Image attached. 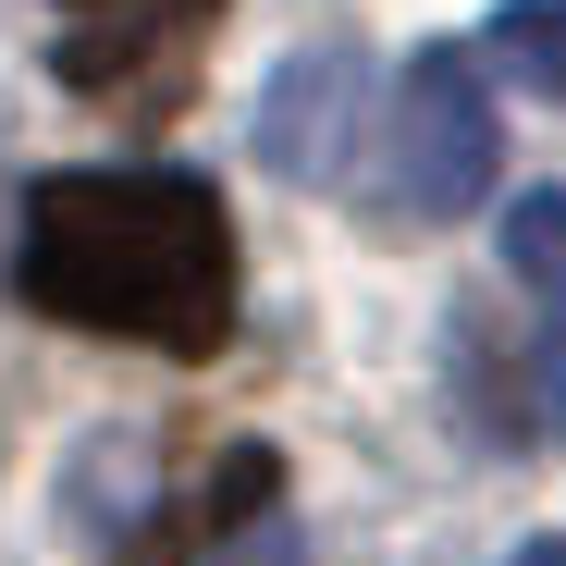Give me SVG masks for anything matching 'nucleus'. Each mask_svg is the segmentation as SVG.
<instances>
[{"instance_id":"6e6552de","label":"nucleus","mask_w":566,"mask_h":566,"mask_svg":"<svg viewBox=\"0 0 566 566\" xmlns=\"http://www.w3.org/2000/svg\"><path fill=\"white\" fill-rule=\"evenodd\" d=\"M210 566H308V542L283 530V517H247L234 542H210Z\"/></svg>"},{"instance_id":"f03ea898","label":"nucleus","mask_w":566,"mask_h":566,"mask_svg":"<svg viewBox=\"0 0 566 566\" xmlns=\"http://www.w3.org/2000/svg\"><path fill=\"white\" fill-rule=\"evenodd\" d=\"M493 160H505V124H493L481 62H468V50H419L407 86H395V124H382V185H395V210L455 222V210L493 185Z\"/></svg>"},{"instance_id":"1a4fd4ad","label":"nucleus","mask_w":566,"mask_h":566,"mask_svg":"<svg viewBox=\"0 0 566 566\" xmlns=\"http://www.w3.org/2000/svg\"><path fill=\"white\" fill-rule=\"evenodd\" d=\"M517 566H566V542H530V554H517Z\"/></svg>"},{"instance_id":"20e7f679","label":"nucleus","mask_w":566,"mask_h":566,"mask_svg":"<svg viewBox=\"0 0 566 566\" xmlns=\"http://www.w3.org/2000/svg\"><path fill=\"white\" fill-rule=\"evenodd\" d=\"M271 493H283L271 443H222L185 493H160V505L124 530V566H185V554H210V542H234L247 517H271Z\"/></svg>"},{"instance_id":"0eeeda50","label":"nucleus","mask_w":566,"mask_h":566,"mask_svg":"<svg viewBox=\"0 0 566 566\" xmlns=\"http://www.w3.org/2000/svg\"><path fill=\"white\" fill-rule=\"evenodd\" d=\"M493 62H517L542 99H566V0H505L493 13Z\"/></svg>"},{"instance_id":"7ed1b4c3","label":"nucleus","mask_w":566,"mask_h":566,"mask_svg":"<svg viewBox=\"0 0 566 566\" xmlns=\"http://www.w3.org/2000/svg\"><path fill=\"white\" fill-rule=\"evenodd\" d=\"M210 13L222 0H99L50 62H62V86H86L112 112H160V99H185V62H198Z\"/></svg>"},{"instance_id":"423d86ee","label":"nucleus","mask_w":566,"mask_h":566,"mask_svg":"<svg viewBox=\"0 0 566 566\" xmlns=\"http://www.w3.org/2000/svg\"><path fill=\"white\" fill-rule=\"evenodd\" d=\"M505 271H517V296L566 333V185H542V198L505 210Z\"/></svg>"},{"instance_id":"f257e3e1","label":"nucleus","mask_w":566,"mask_h":566,"mask_svg":"<svg viewBox=\"0 0 566 566\" xmlns=\"http://www.w3.org/2000/svg\"><path fill=\"white\" fill-rule=\"evenodd\" d=\"M25 308L124 333L160 357H222L234 333V222L198 172H50L13 247Z\"/></svg>"},{"instance_id":"39448f33","label":"nucleus","mask_w":566,"mask_h":566,"mask_svg":"<svg viewBox=\"0 0 566 566\" xmlns=\"http://www.w3.org/2000/svg\"><path fill=\"white\" fill-rule=\"evenodd\" d=\"M345 148H357V50H296L271 74V99H259V160L321 185Z\"/></svg>"}]
</instances>
